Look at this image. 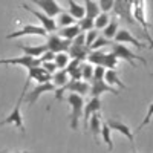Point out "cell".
Segmentation results:
<instances>
[{"instance_id":"3957f363","label":"cell","mask_w":153,"mask_h":153,"mask_svg":"<svg viewBox=\"0 0 153 153\" xmlns=\"http://www.w3.org/2000/svg\"><path fill=\"white\" fill-rule=\"evenodd\" d=\"M133 2L135 0H115L113 5V14L123 19L126 23H129L130 26L136 25V20L133 17Z\"/></svg>"},{"instance_id":"74e56055","label":"cell","mask_w":153,"mask_h":153,"mask_svg":"<svg viewBox=\"0 0 153 153\" xmlns=\"http://www.w3.org/2000/svg\"><path fill=\"white\" fill-rule=\"evenodd\" d=\"M98 3H100L101 11H103V12H109L110 9H113L115 0H98Z\"/></svg>"},{"instance_id":"ee69618b","label":"cell","mask_w":153,"mask_h":153,"mask_svg":"<svg viewBox=\"0 0 153 153\" xmlns=\"http://www.w3.org/2000/svg\"><path fill=\"white\" fill-rule=\"evenodd\" d=\"M133 153H136V152H135V147H133Z\"/></svg>"},{"instance_id":"8fae6325","label":"cell","mask_w":153,"mask_h":153,"mask_svg":"<svg viewBox=\"0 0 153 153\" xmlns=\"http://www.w3.org/2000/svg\"><path fill=\"white\" fill-rule=\"evenodd\" d=\"M57 91V87L52 81H48V83H42V84H38L35 89H32V91L28 94V95H25V100H26V103L28 104H34L35 101L40 98V95L46 94V92H54Z\"/></svg>"},{"instance_id":"b9f144b4","label":"cell","mask_w":153,"mask_h":153,"mask_svg":"<svg viewBox=\"0 0 153 153\" xmlns=\"http://www.w3.org/2000/svg\"><path fill=\"white\" fill-rule=\"evenodd\" d=\"M74 43L75 45H86V34L84 32H80L78 35L74 38Z\"/></svg>"},{"instance_id":"cb8c5ba5","label":"cell","mask_w":153,"mask_h":153,"mask_svg":"<svg viewBox=\"0 0 153 153\" xmlns=\"http://www.w3.org/2000/svg\"><path fill=\"white\" fill-rule=\"evenodd\" d=\"M80 32H81V28L78 26V25H71V26H65V28H61V29L58 31V34H60L61 37L68 38V40H74V38L78 35Z\"/></svg>"},{"instance_id":"83f0119b","label":"cell","mask_w":153,"mask_h":153,"mask_svg":"<svg viewBox=\"0 0 153 153\" xmlns=\"http://www.w3.org/2000/svg\"><path fill=\"white\" fill-rule=\"evenodd\" d=\"M75 20H76V19L71 14V12L63 11V12H60V14H58L57 25H60L61 28H65V26H71V25H74V22H75Z\"/></svg>"},{"instance_id":"5bb4252c","label":"cell","mask_w":153,"mask_h":153,"mask_svg":"<svg viewBox=\"0 0 153 153\" xmlns=\"http://www.w3.org/2000/svg\"><path fill=\"white\" fill-rule=\"evenodd\" d=\"M29 2L35 3L37 6H40L43 9V12H46L51 17H55L60 12H63V8L55 2V0H29Z\"/></svg>"},{"instance_id":"277c9868","label":"cell","mask_w":153,"mask_h":153,"mask_svg":"<svg viewBox=\"0 0 153 153\" xmlns=\"http://www.w3.org/2000/svg\"><path fill=\"white\" fill-rule=\"evenodd\" d=\"M133 17H135L136 23H138L139 26H141V29H143V37L153 46V38H152L150 34H149L150 26H149V23H147V20H146L144 0H135V2H133Z\"/></svg>"},{"instance_id":"e0dca14e","label":"cell","mask_w":153,"mask_h":153,"mask_svg":"<svg viewBox=\"0 0 153 153\" xmlns=\"http://www.w3.org/2000/svg\"><path fill=\"white\" fill-rule=\"evenodd\" d=\"M115 40H117L118 43H130V45H133V46H136V48H139V49H143V48H147L144 43H141L139 40H136V38L127 31V29H121V31H118V34L115 35Z\"/></svg>"},{"instance_id":"603a6c76","label":"cell","mask_w":153,"mask_h":153,"mask_svg":"<svg viewBox=\"0 0 153 153\" xmlns=\"http://www.w3.org/2000/svg\"><path fill=\"white\" fill-rule=\"evenodd\" d=\"M84 6H86V16L87 17L97 19L101 14V6L95 0H84Z\"/></svg>"},{"instance_id":"ba28073f","label":"cell","mask_w":153,"mask_h":153,"mask_svg":"<svg viewBox=\"0 0 153 153\" xmlns=\"http://www.w3.org/2000/svg\"><path fill=\"white\" fill-rule=\"evenodd\" d=\"M0 65H16V66H22V68H35V66H42L40 58L32 57V55H22V57H16V58H0Z\"/></svg>"},{"instance_id":"9c48e42d","label":"cell","mask_w":153,"mask_h":153,"mask_svg":"<svg viewBox=\"0 0 153 153\" xmlns=\"http://www.w3.org/2000/svg\"><path fill=\"white\" fill-rule=\"evenodd\" d=\"M112 51L115 54L118 55V58H123V60H126V61H129L130 65H132V68H136V65H135V60H139L143 63V65H147V61H146V58H143L141 55H136V54H133L132 51H129L126 46H123L121 43H112Z\"/></svg>"},{"instance_id":"ffe728a7","label":"cell","mask_w":153,"mask_h":153,"mask_svg":"<svg viewBox=\"0 0 153 153\" xmlns=\"http://www.w3.org/2000/svg\"><path fill=\"white\" fill-rule=\"evenodd\" d=\"M69 55L72 58H78V60H84L89 57V54H91V48H87L86 45H72L71 49L68 51Z\"/></svg>"},{"instance_id":"f35d334b","label":"cell","mask_w":153,"mask_h":153,"mask_svg":"<svg viewBox=\"0 0 153 153\" xmlns=\"http://www.w3.org/2000/svg\"><path fill=\"white\" fill-rule=\"evenodd\" d=\"M42 66H43L49 74H55L57 69H58V66H57V63H55V61H43V63H42Z\"/></svg>"},{"instance_id":"ab89813d","label":"cell","mask_w":153,"mask_h":153,"mask_svg":"<svg viewBox=\"0 0 153 153\" xmlns=\"http://www.w3.org/2000/svg\"><path fill=\"white\" fill-rule=\"evenodd\" d=\"M106 68L104 66H95V71H94V78H100V80H104L106 76Z\"/></svg>"},{"instance_id":"9a60e30c","label":"cell","mask_w":153,"mask_h":153,"mask_svg":"<svg viewBox=\"0 0 153 153\" xmlns=\"http://www.w3.org/2000/svg\"><path fill=\"white\" fill-rule=\"evenodd\" d=\"M28 80H35L38 81V84L42 83H48L52 80V74H49L43 66H35V68H31L28 69Z\"/></svg>"},{"instance_id":"d590c367","label":"cell","mask_w":153,"mask_h":153,"mask_svg":"<svg viewBox=\"0 0 153 153\" xmlns=\"http://www.w3.org/2000/svg\"><path fill=\"white\" fill-rule=\"evenodd\" d=\"M103 46H112L110 38H107V37H98L97 40H95V43L91 46V51H94V49H100V48H103Z\"/></svg>"},{"instance_id":"d4e9b609","label":"cell","mask_w":153,"mask_h":153,"mask_svg":"<svg viewBox=\"0 0 153 153\" xmlns=\"http://www.w3.org/2000/svg\"><path fill=\"white\" fill-rule=\"evenodd\" d=\"M68 3H69V12L75 17V19H83L86 16V6L80 5V3H76L75 0H68Z\"/></svg>"},{"instance_id":"4316f807","label":"cell","mask_w":153,"mask_h":153,"mask_svg":"<svg viewBox=\"0 0 153 153\" xmlns=\"http://www.w3.org/2000/svg\"><path fill=\"white\" fill-rule=\"evenodd\" d=\"M104 80L110 84V86H118L120 89H126L127 86L120 80V76L117 75V72H115L113 69H109L107 72H106V76H104Z\"/></svg>"},{"instance_id":"2e32d148","label":"cell","mask_w":153,"mask_h":153,"mask_svg":"<svg viewBox=\"0 0 153 153\" xmlns=\"http://www.w3.org/2000/svg\"><path fill=\"white\" fill-rule=\"evenodd\" d=\"M106 123L110 126V129L120 132V133H121V135H124L126 138H129V141H130V143H132V146H133L135 136H133V133H132V130H130V127H129V126H126L124 123H121L120 120H115V118H110V120H107Z\"/></svg>"},{"instance_id":"30bf717a","label":"cell","mask_w":153,"mask_h":153,"mask_svg":"<svg viewBox=\"0 0 153 153\" xmlns=\"http://www.w3.org/2000/svg\"><path fill=\"white\" fill-rule=\"evenodd\" d=\"M48 29L43 26H35V25H26L19 31H14L6 35V38H17V37H23V35H40V37H48Z\"/></svg>"},{"instance_id":"4fadbf2b","label":"cell","mask_w":153,"mask_h":153,"mask_svg":"<svg viewBox=\"0 0 153 153\" xmlns=\"http://www.w3.org/2000/svg\"><path fill=\"white\" fill-rule=\"evenodd\" d=\"M22 8H25L28 12H31V14L34 16V17H37L38 20L42 22V25H43V28H46L48 29V32H52V31H55L57 29V22H55V19H52L51 16H48L46 12H38V11H35V9H32L31 6H28V5H22Z\"/></svg>"},{"instance_id":"7c38bea8","label":"cell","mask_w":153,"mask_h":153,"mask_svg":"<svg viewBox=\"0 0 153 153\" xmlns=\"http://www.w3.org/2000/svg\"><path fill=\"white\" fill-rule=\"evenodd\" d=\"M113 94V95H118V89H113L106 80H100V78H92V86H91V97H100L103 94Z\"/></svg>"},{"instance_id":"f1b7e54d","label":"cell","mask_w":153,"mask_h":153,"mask_svg":"<svg viewBox=\"0 0 153 153\" xmlns=\"http://www.w3.org/2000/svg\"><path fill=\"white\" fill-rule=\"evenodd\" d=\"M110 126L104 121L103 123V126H101V136H103V141L107 144V147H109V150L112 152L113 150V143H112V136H110Z\"/></svg>"},{"instance_id":"484cf974","label":"cell","mask_w":153,"mask_h":153,"mask_svg":"<svg viewBox=\"0 0 153 153\" xmlns=\"http://www.w3.org/2000/svg\"><path fill=\"white\" fill-rule=\"evenodd\" d=\"M51 81L55 84L57 89H58V87H63V86L69 81V74H68V71H66V69H61V71L52 74V80H51Z\"/></svg>"},{"instance_id":"1f68e13d","label":"cell","mask_w":153,"mask_h":153,"mask_svg":"<svg viewBox=\"0 0 153 153\" xmlns=\"http://www.w3.org/2000/svg\"><path fill=\"white\" fill-rule=\"evenodd\" d=\"M109 23H110V19L107 16V12H101V14L95 19V28L97 29H104Z\"/></svg>"},{"instance_id":"4dcf8cb0","label":"cell","mask_w":153,"mask_h":153,"mask_svg":"<svg viewBox=\"0 0 153 153\" xmlns=\"http://www.w3.org/2000/svg\"><path fill=\"white\" fill-rule=\"evenodd\" d=\"M69 54H66V52H58L57 55H55V63H57V66H58V69H65L68 65H69Z\"/></svg>"},{"instance_id":"60d3db41","label":"cell","mask_w":153,"mask_h":153,"mask_svg":"<svg viewBox=\"0 0 153 153\" xmlns=\"http://www.w3.org/2000/svg\"><path fill=\"white\" fill-rule=\"evenodd\" d=\"M40 58V61H54L55 60V52H52V51H46V52L42 55V57H38Z\"/></svg>"},{"instance_id":"52a82bcc","label":"cell","mask_w":153,"mask_h":153,"mask_svg":"<svg viewBox=\"0 0 153 153\" xmlns=\"http://www.w3.org/2000/svg\"><path fill=\"white\" fill-rule=\"evenodd\" d=\"M46 45H48L49 51L58 54V52H66V51H69L72 46V40H68V38L61 37L60 34H51V35H48Z\"/></svg>"},{"instance_id":"8d00e7d4","label":"cell","mask_w":153,"mask_h":153,"mask_svg":"<svg viewBox=\"0 0 153 153\" xmlns=\"http://www.w3.org/2000/svg\"><path fill=\"white\" fill-rule=\"evenodd\" d=\"M97 38H98V32H97L95 29L87 31V34H86V46H87V48H91V46L95 43Z\"/></svg>"},{"instance_id":"e575fe53","label":"cell","mask_w":153,"mask_h":153,"mask_svg":"<svg viewBox=\"0 0 153 153\" xmlns=\"http://www.w3.org/2000/svg\"><path fill=\"white\" fill-rule=\"evenodd\" d=\"M152 118H153V103L152 104H149V109H147V115H146V118L143 120V123L139 124L138 127H136V132H141L146 126H149L150 124V121H152Z\"/></svg>"},{"instance_id":"d6a6232c","label":"cell","mask_w":153,"mask_h":153,"mask_svg":"<svg viewBox=\"0 0 153 153\" xmlns=\"http://www.w3.org/2000/svg\"><path fill=\"white\" fill-rule=\"evenodd\" d=\"M118 22L117 20H112L107 26L104 28V37H107V38H113L115 35H117L118 32Z\"/></svg>"},{"instance_id":"6da1fadb","label":"cell","mask_w":153,"mask_h":153,"mask_svg":"<svg viewBox=\"0 0 153 153\" xmlns=\"http://www.w3.org/2000/svg\"><path fill=\"white\" fill-rule=\"evenodd\" d=\"M29 81H31V80H26V83H25L23 92H22V95H20V98H19V101H17L14 110H12L5 120L0 121V129H2L3 126H6V124H14L20 132H25V124H23V118H22V101L25 100V95H26V92H28Z\"/></svg>"},{"instance_id":"5b68a950","label":"cell","mask_w":153,"mask_h":153,"mask_svg":"<svg viewBox=\"0 0 153 153\" xmlns=\"http://www.w3.org/2000/svg\"><path fill=\"white\" fill-rule=\"evenodd\" d=\"M65 92H72V94H80V95H86L91 92V87L86 81H81V80H74L71 78L63 87H58L55 91V100H63V94Z\"/></svg>"},{"instance_id":"ac0fdd59","label":"cell","mask_w":153,"mask_h":153,"mask_svg":"<svg viewBox=\"0 0 153 153\" xmlns=\"http://www.w3.org/2000/svg\"><path fill=\"white\" fill-rule=\"evenodd\" d=\"M100 110H101V100H100V97H92L91 101L86 104V109H84V126L86 127L89 126V120H91V117L95 112H100Z\"/></svg>"},{"instance_id":"8992f818","label":"cell","mask_w":153,"mask_h":153,"mask_svg":"<svg viewBox=\"0 0 153 153\" xmlns=\"http://www.w3.org/2000/svg\"><path fill=\"white\" fill-rule=\"evenodd\" d=\"M68 103H69L71 107H72V115H71V129L76 130V129H78L80 117L83 115V109H84L83 95H80V94H69V95H68Z\"/></svg>"},{"instance_id":"7a4b0ae2","label":"cell","mask_w":153,"mask_h":153,"mask_svg":"<svg viewBox=\"0 0 153 153\" xmlns=\"http://www.w3.org/2000/svg\"><path fill=\"white\" fill-rule=\"evenodd\" d=\"M89 63H92L95 66H104V68H109V69H115L118 65V55L113 52H104V51H98V49H94L91 51V54L87 57Z\"/></svg>"},{"instance_id":"f546056e","label":"cell","mask_w":153,"mask_h":153,"mask_svg":"<svg viewBox=\"0 0 153 153\" xmlns=\"http://www.w3.org/2000/svg\"><path fill=\"white\" fill-rule=\"evenodd\" d=\"M78 26L81 28V31H91L95 26V19H91V17L84 16L83 19L78 20Z\"/></svg>"},{"instance_id":"7402d4cb","label":"cell","mask_w":153,"mask_h":153,"mask_svg":"<svg viewBox=\"0 0 153 153\" xmlns=\"http://www.w3.org/2000/svg\"><path fill=\"white\" fill-rule=\"evenodd\" d=\"M101 126H103L101 124V115H100V112H95L91 117V120H89V129H91V132H92L95 139L101 133Z\"/></svg>"},{"instance_id":"7bdbcfd3","label":"cell","mask_w":153,"mask_h":153,"mask_svg":"<svg viewBox=\"0 0 153 153\" xmlns=\"http://www.w3.org/2000/svg\"><path fill=\"white\" fill-rule=\"evenodd\" d=\"M0 153H6V152H0ZM20 153H29L28 150H25V152H20Z\"/></svg>"},{"instance_id":"44dd1931","label":"cell","mask_w":153,"mask_h":153,"mask_svg":"<svg viewBox=\"0 0 153 153\" xmlns=\"http://www.w3.org/2000/svg\"><path fill=\"white\" fill-rule=\"evenodd\" d=\"M81 65H83V63H81V60H78V58H74L69 65H68L66 71H68V74H69L71 78H74V80H81V78H83Z\"/></svg>"},{"instance_id":"836d02e7","label":"cell","mask_w":153,"mask_h":153,"mask_svg":"<svg viewBox=\"0 0 153 153\" xmlns=\"http://www.w3.org/2000/svg\"><path fill=\"white\" fill-rule=\"evenodd\" d=\"M81 71H83V78L87 80V81H92L94 71H95V68H92V63H91V65H89V63H83V65H81Z\"/></svg>"},{"instance_id":"d6986e66","label":"cell","mask_w":153,"mask_h":153,"mask_svg":"<svg viewBox=\"0 0 153 153\" xmlns=\"http://www.w3.org/2000/svg\"><path fill=\"white\" fill-rule=\"evenodd\" d=\"M17 46H19V49H22L23 52H25V55H32V57H42L46 51H49L48 49V45H38V46H26V45H19L17 43Z\"/></svg>"}]
</instances>
